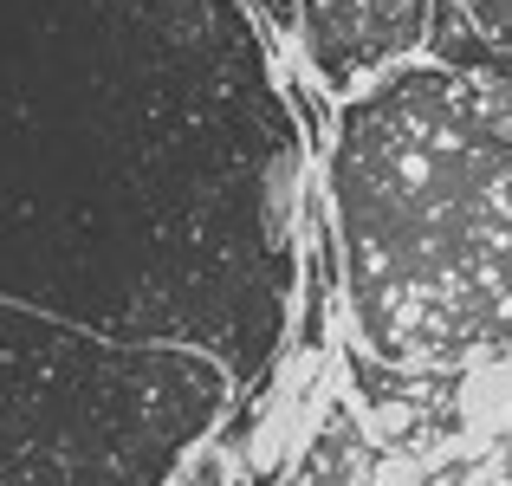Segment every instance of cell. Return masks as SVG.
Here are the masks:
<instances>
[{"label": "cell", "mask_w": 512, "mask_h": 486, "mask_svg": "<svg viewBox=\"0 0 512 486\" xmlns=\"http://www.w3.org/2000/svg\"><path fill=\"white\" fill-rule=\"evenodd\" d=\"M305 117L247 0H0V299L260 389L305 279Z\"/></svg>", "instance_id": "obj_1"}, {"label": "cell", "mask_w": 512, "mask_h": 486, "mask_svg": "<svg viewBox=\"0 0 512 486\" xmlns=\"http://www.w3.org/2000/svg\"><path fill=\"white\" fill-rule=\"evenodd\" d=\"M325 214L357 344L402 376L512 363V85L409 59L338 104Z\"/></svg>", "instance_id": "obj_2"}, {"label": "cell", "mask_w": 512, "mask_h": 486, "mask_svg": "<svg viewBox=\"0 0 512 486\" xmlns=\"http://www.w3.org/2000/svg\"><path fill=\"white\" fill-rule=\"evenodd\" d=\"M234 409L240 383L201 350L0 299V486H182Z\"/></svg>", "instance_id": "obj_3"}, {"label": "cell", "mask_w": 512, "mask_h": 486, "mask_svg": "<svg viewBox=\"0 0 512 486\" xmlns=\"http://www.w3.org/2000/svg\"><path fill=\"white\" fill-rule=\"evenodd\" d=\"M428 0H299V59L325 98H357L383 72L422 59Z\"/></svg>", "instance_id": "obj_4"}, {"label": "cell", "mask_w": 512, "mask_h": 486, "mask_svg": "<svg viewBox=\"0 0 512 486\" xmlns=\"http://www.w3.org/2000/svg\"><path fill=\"white\" fill-rule=\"evenodd\" d=\"M461 13L474 20V33H487L512 59V0H461Z\"/></svg>", "instance_id": "obj_5"}]
</instances>
